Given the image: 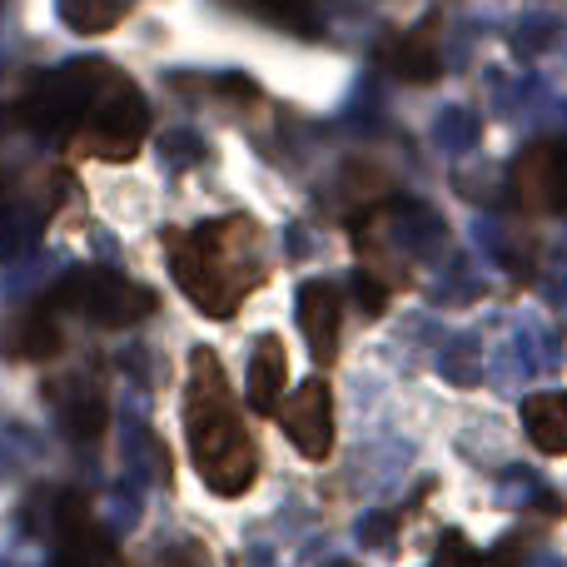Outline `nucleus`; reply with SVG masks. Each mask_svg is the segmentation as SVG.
Returning <instances> with one entry per match:
<instances>
[{
  "label": "nucleus",
  "instance_id": "12",
  "mask_svg": "<svg viewBox=\"0 0 567 567\" xmlns=\"http://www.w3.org/2000/svg\"><path fill=\"white\" fill-rule=\"evenodd\" d=\"M55 10L80 35H100V30H110L120 20V0H60Z\"/></svg>",
  "mask_w": 567,
  "mask_h": 567
},
{
  "label": "nucleus",
  "instance_id": "17",
  "mask_svg": "<svg viewBox=\"0 0 567 567\" xmlns=\"http://www.w3.org/2000/svg\"><path fill=\"white\" fill-rule=\"evenodd\" d=\"M359 543L363 548H389L393 543V518L389 513H369V518L359 523Z\"/></svg>",
  "mask_w": 567,
  "mask_h": 567
},
{
  "label": "nucleus",
  "instance_id": "1",
  "mask_svg": "<svg viewBox=\"0 0 567 567\" xmlns=\"http://www.w3.org/2000/svg\"><path fill=\"white\" fill-rule=\"evenodd\" d=\"M185 433L195 468L219 498H239L259 478L255 439L245 433L235 409V393L225 383V369L209 349L189 353V393H185Z\"/></svg>",
  "mask_w": 567,
  "mask_h": 567
},
{
  "label": "nucleus",
  "instance_id": "22",
  "mask_svg": "<svg viewBox=\"0 0 567 567\" xmlns=\"http://www.w3.org/2000/svg\"><path fill=\"white\" fill-rule=\"evenodd\" d=\"M329 567H353V563H329Z\"/></svg>",
  "mask_w": 567,
  "mask_h": 567
},
{
  "label": "nucleus",
  "instance_id": "10",
  "mask_svg": "<svg viewBox=\"0 0 567 567\" xmlns=\"http://www.w3.org/2000/svg\"><path fill=\"white\" fill-rule=\"evenodd\" d=\"M284 379H289V359L275 333H259L255 353H249V409L279 413L284 409Z\"/></svg>",
  "mask_w": 567,
  "mask_h": 567
},
{
  "label": "nucleus",
  "instance_id": "21",
  "mask_svg": "<svg viewBox=\"0 0 567 567\" xmlns=\"http://www.w3.org/2000/svg\"><path fill=\"white\" fill-rule=\"evenodd\" d=\"M533 567H563L558 558H543V563H533Z\"/></svg>",
  "mask_w": 567,
  "mask_h": 567
},
{
  "label": "nucleus",
  "instance_id": "3",
  "mask_svg": "<svg viewBox=\"0 0 567 567\" xmlns=\"http://www.w3.org/2000/svg\"><path fill=\"white\" fill-rule=\"evenodd\" d=\"M145 130H150V110H145V100H140V90L110 70V80L95 95L90 115L75 125V145L100 159H130L135 145L145 140Z\"/></svg>",
  "mask_w": 567,
  "mask_h": 567
},
{
  "label": "nucleus",
  "instance_id": "7",
  "mask_svg": "<svg viewBox=\"0 0 567 567\" xmlns=\"http://www.w3.org/2000/svg\"><path fill=\"white\" fill-rule=\"evenodd\" d=\"M339 323H343L339 289L323 279H309L299 289V329H303V339H309L313 359H323V363L333 359V349H339Z\"/></svg>",
  "mask_w": 567,
  "mask_h": 567
},
{
  "label": "nucleus",
  "instance_id": "16",
  "mask_svg": "<svg viewBox=\"0 0 567 567\" xmlns=\"http://www.w3.org/2000/svg\"><path fill=\"white\" fill-rule=\"evenodd\" d=\"M433 567H483V558L458 538V533H449V538H443V548H439V563H433Z\"/></svg>",
  "mask_w": 567,
  "mask_h": 567
},
{
  "label": "nucleus",
  "instance_id": "14",
  "mask_svg": "<svg viewBox=\"0 0 567 567\" xmlns=\"http://www.w3.org/2000/svg\"><path fill=\"white\" fill-rule=\"evenodd\" d=\"M20 353H30V359H50V353H60V333L45 313H35V319L25 323V333H20Z\"/></svg>",
  "mask_w": 567,
  "mask_h": 567
},
{
  "label": "nucleus",
  "instance_id": "11",
  "mask_svg": "<svg viewBox=\"0 0 567 567\" xmlns=\"http://www.w3.org/2000/svg\"><path fill=\"white\" fill-rule=\"evenodd\" d=\"M523 423L543 453H567V393H533L523 403Z\"/></svg>",
  "mask_w": 567,
  "mask_h": 567
},
{
  "label": "nucleus",
  "instance_id": "5",
  "mask_svg": "<svg viewBox=\"0 0 567 567\" xmlns=\"http://www.w3.org/2000/svg\"><path fill=\"white\" fill-rule=\"evenodd\" d=\"M513 205L533 215H553L567 205V140H538L508 169Z\"/></svg>",
  "mask_w": 567,
  "mask_h": 567
},
{
  "label": "nucleus",
  "instance_id": "15",
  "mask_svg": "<svg viewBox=\"0 0 567 567\" xmlns=\"http://www.w3.org/2000/svg\"><path fill=\"white\" fill-rule=\"evenodd\" d=\"M473 130H478V125H473L468 110H449V115L439 120V140L449 150H468L473 145Z\"/></svg>",
  "mask_w": 567,
  "mask_h": 567
},
{
  "label": "nucleus",
  "instance_id": "9",
  "mask_svg": "<svg viewBox=\"0 0 567 567\" xmlns=\"http://www.w3.org/2000/svg\"><path fill=\"white\" fill-rule=\"evenodd\" d=\"M50 403H55V419L70 439H95L105 429V393L85 379H65L50 383Z\"/></svg>",
  "mask_w": 567,
  "mask_h": 567
},
{
  "label": "nucleus",
  "instance_id": "4",
  "mask_svg": "<svg viewBox=\"0 0 567 567\" xmlns=\"http://www.w3.org/2000/svg\"><path fill=\"white\" fill-rule=\"evenodd\" d=\"M55 303L85 313L90 323H105V329H125V323H140L150 309H155V293L145 284H130L110 269H75L65 284H60Z\"/></svg>",
  "mask_w": 567,
  "mask_h": 567
},
{
  "label": "nucleus",
  "instance_id": "19",
  "mask_svg": "<svg viewBox=\"0 0 567 567\" xmlns=\"http://www.w3.org/2000/svg\"><path fill=\"white\" fill-rule=\"evenodd\" d=\"M165 145H169V165H189V159L205 155V145L195 135H165Z\"/></svg>",
  "mask_w": 567,
  "mask_h": 567
},
{
  "label": "nucleus",
  "instance_id": "6",
  "mask_svg": "<svg viewBox=\"0 0 567 567\" xmlns=\"http://www.w3.org/2000/svg\"><path fill=\"white\" fill-rule=\"evenodd\" d=\"M279 423L289 433V443L303 453V458H329L333 449V399H329V383L323 379H309L284 399L279 409Z\"/></svg>",
  "mask_w": 567,
  "mask_h": 567
},
{
  "label": "nucleus",
  "instance_id": "2",
  "mask_svg": "<svg viewBox=\"0 0 567 567\" xmlns=\"http://www.w3.org/2000/svg\"><path fill=\"white\" fill-rule=\"evenodd\" d=\"M169 259H175V279L199 313L209 319H229L245 293L265 279V259H259V235L249 219H215L189 235H169Z\"/></svg>",
  "mask_w": 567,
  "mask_h": 567
},
{
  "label": "nucleus",
  "instance_id": "18",
  "mask_svg": "<svg viewBox=\"0 0 567 567\" xmlns=\"http://www.w3.org/2000/svg\"><path fill=\"white\" fill-rule=\"evenodd\" d=\"M159 567H209V553L199 543H175L169 553H159Z\"/></svg>",
  "mask_w": 567,
  "mask_h": 567
},
{
  "label": "nucleus",
  "instance_id": "20",
  "mask_svg": "<svg viewBox=\"0 0 567 567\" xmlns=\"http://www.w3.org/2000/svg\"><path fill=\"white\" fill-rule=\"evenodd\" d=\"M10 249H16V235H10V219L0 215V255H10Z\"/></svg>",
  "mask_w": 567,
  "mask_h": 567
},
{
  "label": "nucleus",
  "instance_id": "13",
  "mask_svg": "<svg viewBox=\"0 0 567 567\" xmlns=\"http://www.w3.org/2000/svg\"><path fill=\"white\" fill-rule=\"evenodd\" d=\"M245 6L259 10V16H269L284 30H299V35L313 30V0H245Z\"/></svg>",
  "mask_w": 567,
  "mask_h": 567
},
{
  "label": "nucleus",
  "instance_id": "8",
  "mask_svg": "<svg viewBox=\"0 0 567 567\" xmlns=\"http://www.w3.org/2000/svg\"><path fill=\"white\" fill-rule=\"evenodd\" d=\"M379 60L393 70V75L413 80V85L439 80L443 75V60H439V35H433V20H419L413 30H399L393 40H383Z\"/></svg>",
  "mask_w": 567,
  "mask_h": 567
},
{
  "label": "nucleus",
  "instance_id": "23",
  "mask_svg": "<svg viewBox=\"0 0 567 567\" xmlns=\"http://www.w3.org/2000/svg\"><path fill=\"white\" fill-rule=\"evenodd\" d=\"M0 567H16V563H0Z\"/></svg>",
  "mask_w": 567,
  "mask_h": 567
}]
</instances>
